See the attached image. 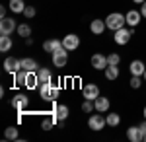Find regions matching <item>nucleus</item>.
<instances>
[{
	"label": "nucleus",
	"instance_id": "0eeeda50",
	"mask_svg": "<svg viewBox=\"0 0 146 142\" xmlns=\"http://www.w3.org/2000/svg\"><path fill=\"white\" fill-rule=\"evenodd\" d=\"M60 41H62V47L66 49L68 53L70 51H76L80 47V37L76 33H68V35H64V39H60Z\"/></svg>",
	"mask_w": 146,
	"mask_h": 142
},
{
	"label": "nucleus",
	"instance_id": "f8f14e48",
	"mask_svg": "<svg viewBox=\"0 0 146 142\" xmlns=\"http://www.w3.org/2000/svg\"><path fill=\"white\" fill-rule=\"evenodd\" d=\"M82 96H84V99H94L100 98V88L96 86V84H86V86L82 88Z\"/></svg>",
	"mask_w": 146,
	"mask_h": 142
},
{
	"label": "nucleus",
	"instance_id": "4be33fe9",
	"mask_svg": "<svg viewBox=\"0 0 146 142\" xmlns=\"http://www.w3.org/2000/svg\"><path fill=\"white\" fill-rule=\"evenodd\" d=\"M22 70H27V72L39 70V64H37L35 58H22Z\"/></svg>",
	"mask_w": 146,
	"mask_h": 142
},
{
	"label": "nucleus",
	"instance_id": "393cba45",
	"mask_svg": "<svg viewBox=\"0 0 146 142\" xmlns=\"http://www.w3.org/2000/svg\"><path fill=\"white\" fill-rule=\"evenodd\" d=\"M25 70H20V72H16L14 74V88H22L25 84Z\"/></svg>",
	"mask_w": 146,
	"mask_h": 142
},
{
	"label": "nucleus",
	"instance_id": "423d86ee",
	"mask_svg": "<svg viewBox=\"0 0 146 142\" xmlns=\"http://www.w3.org/2000/svg\"><path fill=\"white\" fill-rule=\"evenodd\" d=\"M66 62H68V51L64 47L56 49L55 53H53V64L56 68H62V66H66Z\"/></svg>",
	"mask_w": 146,
	"mask_h": 142
},
{
	"label": "nucleus",
	"instance_id": "58836bf2",
	"mask_svg": "<svg viewBox=\"0 0 146 142\" xmlns=\"http://www.w3.org/2000/svg\"><path fill=\"white\" fill-rule=\"evenodd\" d=\"M142 78H144V82H146V72H144V74H142Z\"/></svg>",
	"mask_w": 146,
	"mask_h": 142
},
{
	"label": "nucleus",
	"instance_id": "9b49d317",
	"mask_svg": "<svg viewBox=\"0 0 146 142\" xmlns=\"http://www.w3.org/2000/svg\"><path fill=\"white\" fill-rule=\"evenodd\" d=\"M90 64L94 66L96 70H105V68H107V56L101 55V53H96V55H92Z\"/></svg>",
	"mask_w": 146,
	"mask_h": 142
},
{
	"label": "nucleus",
	"instance_id": "7ed1b4c3",
	"mask_svg": "<svg viewBox=\"0 0 146 142\" xmlns=\"http://www.w3.org/2000/svg\"><path fill=\"white\" fill-rule=\"evenodd\" d=\"M29 101H31V99L27 98V96H23V94H16V96L12 98V107L20 113V121H22L23 111H27V107H29Z\"/></svg>",
	"mask_w": 146,
	"mask_h": 142
},
{
	"label": "nucleus",
	"instance_id": "1a4fd4ad",
	"mask_svg": "<svg viewBox=\"0 0 146 142\" xmlns=\"http://www.w3.org/2000/svg\"><path fill=\"white\" fill-rule=\"evenodd\" d=\"M107 125V121H105V117L101 115V113H98V115H90V119H88V127H90L92 131H101L103 127Z\"/></svg>",
	"mask_w": 146,
	"mask_h": 142
},
{
	"label": "nucleus",
	"instance_id": "f3484780",
	"mask_svg": "<svg viewBox=\"0 0 146 142\" xmlns=\"http://www.w3.org/2000/svg\"><path fill=\"white\" fill-rule=\"evenodd\" d=\"M94 105H96V111H98V113H107V111H109V99L100 96V98L94 99Z\"/></svg>",
	"mask_w": 146,
	"mask_h": 142
},
{
	"label": "nucleus",
	"instance_id": "9d476101",
	"mask_svg": "<svg viewBox=\"0 0 146 142\" xmlns=\"http://www.w3.org/2000/svg\"><path fill=\"white\" fill-rule=\"evenodd\" d=\"M25 72H27V70H25ZM39 86H41V84H39L37 70H31V72H27V74H25V84H23V88H27V90H37Z\"/></svg>",
	"mask_w": 146,
	"mask_h": 142
},
{
	"label": "nucleus",
	"instance_id": "c9c22d12",
	"mask_svg": "<svg viewBox=\"0 0 146 142\" xmlns=\"http://www.w3.org/2000/svg\"><path fill=\"white\" fill-rule=\"evenodd\" d=\"M2 18H6V8H4V6L0 8V20H2Z\"/></svg>",
	"mask_w": 146,
	"mask_h": 142
},
{
	"label": "nucleus",
	"instance_id": "473e14b6",
	"mask_svg": "<svg viewBox=\"0 0 146 142\" xmlns=\"http://www.w3.org/2000/svg\"><path fill=\"white\" fill-rule=\"evenodd\" d=\"M23 16H25V18H33V16H35V8H33V6H25Z\"/></svg>",
	"mask_w": 146,
	"mask_h": 142
},
{
	"label": "nucleus",
	"instance_id": "f03ea898",
	"mask_svg": "<svg viewBox=\"0 0 146 142\" xmlns=\"http://www.w3.org/2000/svg\"><path fill=\"white\" fill-rule=\"evenodd\" d=\"M125 23H127V18H125L121 12H113V14H109V16L105 18V25H107V29H111V31H117V29L125 27Z\"/></svg>",
	"mask_w": 146,
	"mask_h": 142
},
{
	"label": "nucleus",
	"instance_id": "e433bc0d",
	"mask_svg": "<svg viewBox=\"0 0 146 142\" xmlns=\"http://www.w3.org/2000/svg\"><path fill=\"white\" fill-rule=\"evenodd\" d=\"M135 4H142V2H146V0H133Z\"/></svg>",
	"mask_w": 146,
	"mask_h": 142
},
{
	"label": "nucleus",
	"instance_id": "412c9836",
	"mask_svg": "<svg viewBox=\"0 0 146 142\" xmlns=\"http://www.w3.org/2000/svg\"><path fill=\"white\" fill-rule=\"evenodd\" d=\"M8 8H10L14 14H23L25 2H23V0H10V2H8Z\"/></svg>",
	"mask_w": 146,
	"mask_h": 142
},
{
	"label": "nucleus",
	"instance_id": "5701e85b",
	"mask_svg": "<svg viewBox=\"0 0 146 142\" xmlns=\"http://www.w3.org/2000/svg\"><path fill=\"white\" fill-rule=\"evenodd\" d=\"M105 78L107 80H117L119 78V64H107V68H105Z\"/></svg>",
	"mask_w": 146,
	"mask_h": 142
},
{
	"label": "nucleus",
	"instance_id": "aec40b11",
	"mask_svg": "<svg viewBox=\"0 0 146 142\" xmlns=\"http://www.w3.org/2000/svg\"><path fill=\"white\" fill-rule=\"evenodd\" d=\"M105 27H107V25H105L103 20H94V22L90 23V31L94 33V35H101V33L105 31Z\"/></svg>",
	"mask_w": 146,
	"mask_h": 142
},
{
	"label": "nucleus",
	"instance_id": "7c9ffc66",
	"mask_svg": "<svg viewBox=\"0 0 146 142\" xmlns=\"http://www.w3.org/2000/svg\"><path fill=\"white\" fill-rule=\"evenodd\" d=\"M94 109H96V105L92 103V99H86V101L82 103V111H84V113H92Z\"/></svg>",
	"mask_w": 146,
	"mask_h": 142
},
{
	"label": "nucleus",
	"instance_id": "39448f33",
	"mask_svg": "<svg viewBox=\"0 0 146 142\" xmlns=\"http://www.w3.org/2000/svg\"><path fill=\"white\" fill-rule=\"evenodd\" d=\"M16 20L12 18H2L0 20V35H12L14 31H18V25Z\"/></svg>",
	"mask_w": 146,
	"mask_h": 142
},
{
	"label": "nucleus",
	"instance_id": "c756f323",
	"mask_svg": "<svg viewBox=\"0 0 146 142\" xmlns=\"http://www.w3.org/2000/svg\"><path fill=\"white\" fill-rule=\"evenodd\" d=\"M119 62H121V56L117 53H109L107 55V64H119Z\"/></svg>",
	"mask_w": 146,
	"mask_h": 142
},
{
	"label": "nucleus",
	"instance_id": "4468645a",
	"mask_svg": "<svg viewBox=\"0 0 146 142\" xmlns=\"http://www.w3.org/2000/svg\"><path fill=\"white\" fill-rule=\"evenodd\" d=\"M68 113H70V111H68L66 105H53V113H51V115H53L56 121H66Z\"/></svg>",
	"mask_w": 146,
	"mask_h": 142
},
{
	"label": "nucleus",
	"instance_id": "f257e3e1",
	"mask_svg": "<svg viewBox=\"0 0 146 142\" xmlns=\"http://www.w3.org/2000/svg\"><path fill=\"white\" fill-rule=\"evenodd\" d=\"M58 94H60V88L55 86L53 82L41 84V88H39V96H41V99H45V101H55L58 98Z\"/></svg>",
	"mask_w": 146,
	"mask_h": 142
},
{
	"label": "nucleus",
	"instance_id": "2eb2a0df",
	"mask_svg": "<svg viewBox=\"0 0 146 142\" xmlns=\"http://www.w3.org/2000/svg\"><path fill=\"white\" fill-rule=\"evenodd\" d=\"M129 70H131V74L133 76H142L146 72V64L142 60H133L131 64H129Z\"/></svg>",
	"mask_w": 146,
	"mask_h": 142
},
{
	"label": "nucleus",
	"instance_id": "ddd939ff",
	"mask_svg": "<svg viewBox=\"0 0 146 142\" xmlns=\"http://www.w3.org/2000/svg\"><path fill=\"white\" fill-rule=\"evenodd\" d=\"M125 18H127V23L136 29V25H138L140 20H142V14H140V10H129L127 14H125Z\"/></svg>",
	"mask_w": 146,
	"mask_h": 142
},
{
	"label": "nucleus",
	"instance_id": "2f4dec72",
	"mask_svg": "<svg viewBox=\"0 0 146 142\" xmlns=\"http://www.w3.org/2000/svg\"><path fill=\"white\" fill-rule=\"evenodd\" d=\"M140 86H142V76H133V78H131V88L138 90Z\"/></svg>",
	"mask_w": 146,
	"mask_h": 142
},
{
	"label": "nucleus",
	"instance_id": "4c0bfd02",
	"mask_svg": "<svg viewBox=\"0 0 146 142\" xmlns=\"http://www.w3.org/2000/svg\"><path fill=\"white\" fill-rule=\"evenodd\" d=\"M142 115H144V119H146V105H144V109H142Z\"/></svg>",
	"mask_w": 146,
	"mask_h": 142
},
{
	"label": "nucleus",
	"instance_id": "c85d7f7f",
	"mask_svg": "<svg viewBox=\"0 0 146 142\" xmlns=\"http://www.w3.org/2000/svg\"><path fill=\"white\" fill-rule=\"evenodd\" d=\"M56 123H58V121H56L55 117L51 115V119H43V123H41V129H43V131H51Z\"/></svg>",
	"mask_w": 146,
	"mask_h": 142
},
{
	"label": "nucleus",
	"instance_id": "20e7f679",
	"mask_svg": "<svg viewBox=\"0 0 146 142\" xmlns=\"http://www.w3.org/2000/svg\"><path fill=\"white\" fill-rule=\"evenodd\" d=\"M113 39H115V43L117 45H127L131 41V37H133V33H135V27H131V29H127V27H121V29H117V31H113Z\"/></svg>",
	"mask_w": 146,
	"mask_h": 142
},
{
	"label": "nucleus",
	"instance_id": "6e6552de",
	"mask_svg": "<svg viewBox=\"0 0 146 142\" xmlns=\"http://www.w3.org/2000/svg\"><path fill=\"white\" fill-rule=\"evenodd\" d=\"M4 70H6L8 74H16V72H20V70H22V58L8 56V58L4 60Z\"/></svg>",
	"mask_w": 146,
	"mask_h": 142
},
{
	"label": "nucleus",
	"instance_id": "a211bd4d",
	"mask_svg": "<svg viewBox=\"0 0 146 142\" xmlns=\"http://www.w3.org/2000/svg\"><path fill=\"white\" fill-rule=\"evenodd\" d=\"M37 76H39V84H49V82H53V72L49 70V68H39L37 70Z\"/></svg>",
	"mask_w": 146,
	"mask_h": 142
},
{
	"label": "nucleus",
	"instance_id": "6ab92c4d",
	"mask_svg": "<svg viewBox=\"0 0 146 142\" xmlns=\"http://www.w3.org/2000/svg\"><path fill=\"white\" fill-rule=\"evenodd\" d=\"M60 47H62V41H58V39H47L45 43H43V49H45L47 53H51V55L55 53L56 49H60Z\"/></svg>",
	"mask_w": 146,
	"mask_h": 142
},
{
	"label": "nucleus",
	"instance_id": "f704fd0d",
	"mask_svg": "<svg viewBox=\"0 0 146 142\" xmlns=\"http://www.w3.org/2000/svg\"><path fill=\"white\" fill-rule=\"evenodd\" d=\"M140 14H142V18H146V2L140 4Z\"/></svg>",
	"mask_w": 146,
	"mask_h": 142
},
{
	"label": "nucleus",
	"instance_id": "dca6fc26",
	"mask_svg": "<svg viewBox=\"0 0 146 142\" xmlns=\"http://www.w3.org/2000/svg\"><path fill=\"white\" fill-rule=\"evenodd\" d=\"M127 138L131 142H140L142 140V129L140 127H129L127 129Z\"/></svg>",
	"mask_w": 146,
	"mask_h": 142
},
{
	"label": "nucleus",
	"instance_id": "cd10ccee",
	"mask_svg": "<svg viewBox=\"0 0 146 142\" xmlns=\"http://www.w3.org/2000/svg\"><path fill=\"white\" fill-rule=\"evenodd\" d=\"M105 121H107L109 127H117V125L121 123V117H119L117 113H107V115H105Z\"/></svg>",
	"mask_w": 146,
	"mask_h": 142
},
{
	"label": "nucleus",
	"instance_id": "b1692460",
	"mask_svg": "<svg viewBox=\"0 0 146 142\" xmlns=\"http://www.w3.org/2000/svg\"><path fill=\"white\" fill-rule=\"evenodd\" d=\"M12 37L10 35H2V37H0V53H8V51H10L12 49Z\"/></svg>",
	"mask_w": 146,
	"mask_h": 142
},
{
	"label": "nucleus",
	"instance_id": "bb28decb",
	"mask_svg": "<svg viewBox=\"0 0 146 142\" xmlns=\"http://www.w3.org/2000/svg\"><path fill=\"white\" fill-rule=\"evenodd\" d=\"M18 35L23 37V39H27V37L31 35V27H29L27 23H20V25H18Z\"/></svg>",
	"mask_w": 146,
	"mask_h": 142
},
{
	"label": "nucleus",
	"instance_id": "72a5a7b5",
	"mask_svg": "<svg viewBox=\"0 0 146 142\" xmlns=\"http://www.w3.org/2000/svg\"><path fill=\"white\" fill-rule=\"evenodd\" d=\"M138 127L142 129V140L146 142V119H144V123H142V125H138Z\"/></svg>",
	"mask_w": 146,
	"mask_h": 142
},
{
	"label": "nucleus",
	"instance_id": "a878e982",
	"mask_svg": "<svg viewBox=\"0 0 146 142\" xmlns=\"http://www.w3.org/2000/svg\"><path fill=\"white\" fill-rule=\"evenodd\" d=\"M4 138H6V140H18V138H20L18 129H16V127H8V129L4 131Z\"/></svg>",
	"mask_w": 146,
	"mask_h": 142
}]
</instances>
